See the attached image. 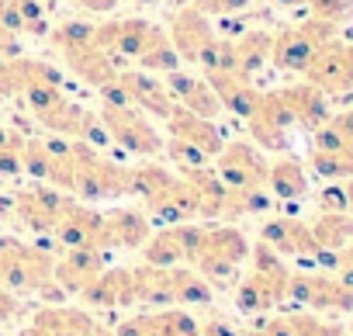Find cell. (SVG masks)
Returning a JSON list of instances; mask_svg holds the SVG:
<instances>
[{
    "label": "cell",
    "mask_w": 353,
    "mask_h": 336,
    "mask_svg": "<svg viewBox=\"0 0 353 336\" xmlns=\"http://www.w3.org/2000/svg\"><path fill=\"white\" fill-rule=\"evenodd\" d=\"M308 229L322 253H339L343 246L353 243V219H346L343 212H322V219Z\"/></svg>",
    "instance_id": "obj_14"
},
{
    "label": "cell",
    "mask_w": 353,
    "mask_h": 336,
    "mask_svg": "<svg viewBox=\"0 0 353 336\" xmlns=\"http://www.w3.org/2000/svg\"><path fill=\"white\" fill-rule=\"evenodd\" d=\"M250 257L246 236L232 226H219V229H205L201 233V246L194 253V267L208 284H229L239 270V264Z\"/></svg>",
    "instance_id": "obj_1"
},
{
    "label": "cell",
    "mask_w": 353,
    "mask_h": 336,
    "mask_svg": "<svg viewBox=\"0 0 353 336\" xmlns=\"http://www.w3.org/2000/svg\"><path fill=\"white\" fill-rule=\"evenodd\" d=\"M336 277H339V284L353 288V243L339 250V257H336Z\"/></svg>",
    "instance_id": "obj_23"
},
{
    "label": "cell",
    "mask_w": 353,
    "mask_h": 336,
    "mask_svg": "<svg viewBox=\"0 0 353 336\" xmlns=\"http://www.w3.org/2000/svg\"><path fill=\"white\" fill-rule=\"evenodd\" d=\"M118 83L125 87L132 108H139L142 115H156V118L166 121L173 115V108H176L173 97H170V90H166V83L156 80V77H149V73H121Z\"/></svg>",
    "instance_id": "obj_7"
},
{
    "label": "cell",
    "mask_w": 353,
    "mask_h": 336,
    "mask_svg": "<svg viewBox=\"0 0 353 336\" xmlns=\"http://www.w3.org/2000/svg\"><path fill=\"white\" fill-rule=\"evenodd\" d=\"M215 39H219V32H212V25H208V14H201L198 8H181L173 14V21H170V42H173V49L181 52V59H191V63H198L212 46H215Z\"/></svg>",
    "instance_id": "obj_6"
},
{
    "label": "cell",
    "mask_w": 353,
    "mask_h": 336,
    "mask_svg": "<svg viewBox=\"0 0 353 336\" xmlns=\"http://www.w3.org/2000/svg\"><path fill=\"white\" fill-rule=\"evenodd\" d=\"M166 128H170V135L173 139H184V142H191V146H198L208 159L212 156H219L222 152V132L215 128V121L212 118H201V115H191V111H184V108H173V115L166 118Z\"/></svg>",
    "instance_id": "obj_8"
},
{
    "label": "cell",
    "mask_w": 353,
    "mask_h": 336,
    "mask_svg": "<svg viewBox=\"0 0 353 336\" xmlns=\"http://www.w3.org/2000/svg\"><path fill=\"white\" fill-rule=\"evenodd\" d=\"M156 319H159L163 336H198V322H194V315L184 312V308H166V312H159Z\"/></svg>",
    "instance_id": "obj_18"
},
{
    "label": "cell",
    "mask_w": 353,
    "mask_h": 336,
    "mask_svg": "<svg viewBox=\"0 0 353 336\" xmlns=\"http://www.w3.org/2000/svg\"><path fill=\"white\" fill-rule=\"evenodd\" d=\"M291 115H294V125H305V128H322L329 121V104H325V94L312 83H298V87H288L281 90Z\"/></svg>",
    "instance_id": "obj_10"
},
{
    "label": "cell",
    "mask_w": 353,
    "mask_h": 336,
    "mask_svg": "<svg viewBox=\"0 0 353 336\" xmlns=\"http://www.w3.org/2000/svg\"><path fill=\"white\" fill-rule=\"evenodd\" d=\"M312 170L325 181H343L353 177V149H336V152H319L312 149Z\"/></svg>",
    "instance_id": "obj_16"
},
{
    "label": "cell",
    "mask_w": 353,
    "mask_h": 336,
    "mask_svg": "<svg viewBox=\"0 0 353 336\" xmlns=\"http://www.w3.org/2000/svg\"><path fill=\"white\" fill-rule=\"evenodd\" d=\"M250 0H219L215 4V14H232V11H243Z\"/></svg>",
    "instance_id": "obj_26"
},
{
    "label": "cell",
    "mask_w": 353,
    "mask_h": 336,
    "mask_svg": "<svg viewBox=\"0 0 353 336\" xmlns=\"http://www.w3.org/2000/svg\"><path fill=\"white\" fill-rule=\"evenodd\" d=\"M198 336H243V333H239L229 319L219 315V319H208L205 326H198Z\"/></svg>",
    "instance_id": "obj_24"
},
{
    "label": "cell",
    "mask_w": 353,
    "mask_h": 336,
    "mask_svg": "<svg viewBox=\"0 0 353 336\" xmlns=\"http://www.w3.org/2000/svg\"><path fill=\"white\" fill-rule=\"evenodd\" d=\"M274 4H281V8H294V4H305V0H274Z\"/></svg>",
    "instance_id": "obj_29"
},
{
    "label": "cell",
    "mask_w": 353,
    "mask_h": 336,
    "mask_svg": "<svg viewBox=\"0 0 353 336\" xmlns=\"http://www.w3.org/2000/svg\"><path fill=\"white\" fill-rule=\"evenodd\" d=\"M170 284H173V302H191V305L212 302V284L198 270H170Z\"/></svg>",
    "instance_id": "obj_15"
},
{
    "label": "cell",
    "mask_w": 353,
    "mask_h": 336,
    "mask_svg": "<svg viewBox=\"0 0 353 336\" xmlns=\"http://www.w3.org/2000/svg\"><path fill=\"white\" fill-rule=\"evenodd\" d=\"M346 208H350V198L343 188H329L322 195V212H346Z\"/></svg>",
    "instance_id": "obj_25"
},
{
    "label": "cell",
    "mask_w": 353,
    "mask_h": 336,
    "mask_svg": "<svg viewBox=\"0 0 353 336\" xmlns=\"http://www.w3.org/2000/svg\"><path fill=\"white\" fill-rule=\"evenodd\" d=\"M135 4H152V0H135Z\"/></svg>",
    "instance_id": "obj_32"
},
{
    "label": "cell",
    "mask_w": 353,
    "mask_h": 336,
    "mask_svg": "<svg viewBox=\"0 0 353 336\" xmlns=\"http://www.w3.org/2000/svg\"><path fill=\"white\" fill-rule=\"evenodd\" d=\"M118 336H163V329H159L156 315H135L118 326Z\"/></svg>",
    "instance_id": "obj_22"
},
{
    "label": "cell",
    "mask_w": 353,
    "mask_h": 336,
    "mask_svg": "<svg viewBox=\"0 0 353 336\" xmlns=\"http://www.w3.org/2000/svg\"><path fill=\"white\" fill-rule=\"evenodd\" d=\"M336 39V25L329 21H319L312 18L308 25H298V28H288L281 35H274V46H270V59L274 66L281 70H291V73H305L312 56Z\"/></svg>",
    "instance_id": "obj_2"
},
{
    "label": "cell",
    "mask_w": 353,
    "mask_h": 336,
    "mask_svg": "<svg viewBox=\"0 0 353 336\" xmlns=\"http://www.w3.org/2000/svg\"><path fill=\"white\" fill-rule=\"evenodd\" d=\"M291 326L298 336H350L343 326H332V322H322L315 315H291Z\"/></svg>",
    "instance_id": "obj_21"
},
{
    "label": "cell",
    "mask_w": 353,
    "mask_h": 336,
    "mask_svg": "<svg viewBox=\"0 0 353 336\" xmlns=\"http://www.w3.org/2000/svg\"><path fill=\"white\" fill-rule=\"evenodd\" d=\"M232 46H236V73L250 80V77L270 59L274 35H270V32H243Z\"/></svg>",
    "instance_id": "obj_12"
},
{
    "label": "cell",
    "mask_w": 353,
    "mask_h": 336,
    "mask_svg": "<svg viewBox=\"0 0 353 336\" xmlns=\"http://www.w3.org/2000/svg\"><path fill=\"white\" fill-rule=\"evenodd\" d=\"M346 198H350V208H353V184H350V191H346Z\"/></svg>",
    "instance_id": "obj_30"
},
{
    "label": "cell",
    "mask_w": 353,
    "mask_h": 336,
    "mask_svg": "<svg viewBox=\"0 0 353 336\" xmlns=\"http://www.w3.org/2000/svg\"><path fill=\"white\" fill-rule=\"evenodd\" d=\"M104 226H108V243L111 246L132 250V246H142L149 239V222L139 212H111V215H104Z\"/></svg>",
    "instance_id": "obj_13"
},
{
    "label": "cell",
    "mask_w": 353,
    "mask_h": 336,
    "mask_svg": "<svg viewBox=\"0 0 353 336\" xmlns=\"http://www.w3.org/2000/svg\"><path fill=\"white\" fill-rule=\"evenodd\" d=\"M243 336H263V333H260V329H253V333H243Z\"/></svg>",
    "instance_id": "obj_31"
},
{
    "label": "cell",
    "mask_w": 353,
    "mask_h": 336,
    "mask_svg": "<svg viewBox=\"0 0 353 336\" xmlns=\"http://www.w3.org/2000/svg\"><path fill=\"white\" fill-rule=\"evenodd\" d=\"M339 121V128L346 132V142H350V149H353V111H346L343 118H336Z\"/></svg>",
    "instance_id": "obj_28"
},
{
    "label": "cell",
    "mask_w": 353,
    "mask_h": 336,
    "mask_svg": "<svg viewBox=\"0 0 353 336\" xmlns=\"http://www.w3.org/2000/svg\"><path fill=\"white\" fill-rule=\"evenodd\" d=\"M305 4L312 8V18L329 21V25H336V28L353 14V4H350V0H305Z\"/></svg>",
    "instance_id": "obj_19"
},
{
    "label": "cell",
    "mask_w": 353,
    "mask_h": 336,
    "mask_svg": "<svg viewBox=\"0 0 353 336\" xmlns=\"http://www.w3.org/2000/svg\"><path fill=\"white\" fill-rule=\"evenodd\" d=\"M236 305H239V312H267V308H274L277 302H274V295H270L256 277H246V281L239 284V291H236Z\"/></svg>",
    "instance_id": "obj_17"
},
{
    "label": "cell",
    "mask_w": 353,
    "mask_h": 336,
    "mask_svg": "<svg viewBox=\"0 0 353 336\" xmlns=\"http://www.w3.org/2000/svg\"><path fill=\"white\" fill-rule=\"evenodd\" d=\"M219 159V177L222 184L236 188V191H260L267 188V166L263 156L250 146V142H232V146H222V152L215 156Z\"/></svg>",
    "instance_id": "obj_4"
},
{
    "label": "cell",
    "mask_w": 353,
    "mask_h": 336,
    "mask_svg": "<svg viewBox=\"0 0 353 336\" xmlns=\"http://www.w3.org/2000/svg\"><path fill=\"white\" fill-rule=\"evenodd\" d=\"M108 135L114 142H121L128 152H139V156H156L163 152V135L145 121V115L132 104L125 108H114V104H104V115H101Z\"/></svg>",
    "instance_id": "obj_3"
},
{
    "label": "cell",
    "mask_w": 353,
    "mask_h": 336,
    "mask_svg": "<svg viewBox=\"0 0 353 336\" xmlns=\"http://www.w3.org/2000/svg\"><path fill=\"white\" fill-rule=\"evenodd\" d=\"M104 267V257L101 250H90V246H70V253L56 264V281L63 284V291H83Z\"/></svg>",
    "instance_id": "obj_9"
},
{
    "label": "cell",
    "mask_w": 353,
    "mask_h": 336,
    "mask_svg": "<svg viewBox=\"0 0 353 336\" xmlns=\"http://www.w3.org/2000/svg\"><path fill=\"white\" fill-rule=\"evenodd\" d=\"M267 188L284 198V201H294V198H305L308 191V177L301 170V163L298 159H274L267 166Z\"/></svg>",
    "instance_id": "obj_11"
},
{
    "label": "cell",
    "mask_w": 353,
    "mask_h": 336,
    "mask_svg": "<svg viewBox=\"0 0 353 336\" xmlns=\"http://www.w3.org/2000/svg\"><path fill=\"white\" fill-rule=\"evenodd\" d=\"M163 149L170 152L173 163H181L184 170H194V166H205V163H208V156H205L198 146H191V142H184V139H173V135H170V142H163Z\"/></svg>",
    "instance_id": "obj_20"
},
{
    "label": "cell",
    "mask_w": 353,
    "mask_h": 336,
    "mask_svg": "<svg viewBox=\"0 0 353 336\" xmlns=\"http://www.w3.org/2000/svg\"><path fill=\"white\" fill-rule=\"evenodd\" d=\"M77 4H83V8H90V11H111L118 0H77Z\"/></svg>",
    "instance_id": "obj_27"
},
{
    "label": "cell",
    "mask_w": 353,
    "mask_h": 336,
    "mask_svg": "<svg viewBox=\"0 0 353 336\" xmlns=\"http://www.w3.org/2000/svg\"><path fill=\"white\" fill-rule=\"evenodd\" d=\"M308 83L319 87L322 94H336V90H350L353 87V56H350V46H339L336 39L325 42L312 63H308Z\"/></svg>",
    "instance_id": "obj_5"
}]
</instances>
